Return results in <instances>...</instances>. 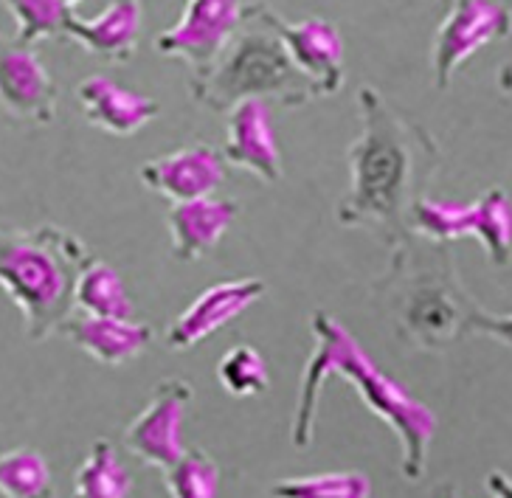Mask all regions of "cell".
Here are the masks:
<instances>
[{
    "label": "cell",
    "instance_id": "obj_26",
    "mask_svg": "<svg viewBox=\"0 0 512 498\" xmlns=\"http://www.w3.org/2000/svg\"><path fill=\"white\" fill-rule=\"evenodd\" d=\"M473 335H487V338H496L501 344L512 347V313L510 316H496V313H487L482 307L476 321H473Z\"/></svg>",
    "mask_w": 512,
    "mask_h": 498
},
{
    "label": "cell",
    "instance_id": "obj_25",
    "mask_svg": "<svg viewBox=\"0 0 512 498\" xmlns=\"http://www.w3.org/2000/svg\"><path fill=\"white\" fill-rule=\"evenodd\" d=\"M217 380L234 397H254L268 389V363L251 344L231 347L217 363Z\"/></svg>",
    "mask_w": 512,
    "mask_h": 498
},
{
    "label": "cell",
    "instance_id": "obj_5",
    "mask_svg": "<svg viewBox=\"0 0 512 498\" xmlns=\"http://www.w3.org/2000/svg\"><path fill=\"white\" fill-rule=\"evenodd\" d=\"M479 304L470 299L453 265L445 254L442 268H425L417 276H406L400 290V330L414 347L437 352L473 335V321L479 316Z\"/></svg>",
    "mask_w": 512,
    "mask_h": 498
},
{
    "label": "cell",
    "instance_id": "obj_6",
    "mask_svg": "<svg viewBox=\"0 0 512 498\" xmlns=\"http://www.w3.org/2000/svg\"><path fill=\"white\" fill-rule=\"evenodd\" d=\"M408 228L422 240L434 245H448L459 237L482 240L484 251L496 268H507L512 262V203L504 189H487L473 203L434 200L420 197L411 214Z\"/></svg>",
    "mask_w": 512,
    "mask_h": 498
},
{
    "label": "cell",
    "instance_id": "obj_8",
    "mask_svg": "<svg viewBox=\"0 0 512 498\" xmlns=\"http://www.w3.org/2000/svg\"><path fill=\"white\" fill-rule=\"evenodd\" d=\"M259 17L271 26L279 40L285 43L287 57L299 68V74L310 82L313 96H335L344 88V60L347 43L335 23L321 17H304L299 23H290L279 12H273L265 0H251Z\"/></svg>",
    "mask_w": 512,
    "mask_h": 498
},
{
    "label": "cell",
    "instance_id": "obj_22",
    "mask_svg": "<svg viewBox=\"0 0 512 498\" xmlns=\"http://www.w3.org/2000/svg\"><path fill=\"white\" fill-rule=\"evenodd\" d=\"M273 498H369L372 482L361 470H332L313 476H290L271 487Z\"/></svg>",
    "mask_w": 512,
    "mask_h": 498
},
{
    "label": "cell",
    "instance_id": "obj_20",
    "mask_svg": "<svg viewBox=\"0 0 512 498\" xmlns=\"http://www.w3.org/2000/svg\"><path fill=\"white\" fill-rule=\"evenodd\" d=\"M133 490L130 470L110 439H96L74 476L71 498H127Z\"/></svg>",
    "mask_w": 512,
    "mask_h": 498
},
{
    "label": "cell",
    "instance_id": "obj_19",
    "mask_svg": "<svg viewBox=\"0 0 512 498\" xmlns=\"http://www.w3.org/2000/svg\"><path fill=\"white\" fill-rule=\"evenodd\" d=\"M74 304L79 313L96 318H133L130 293L121 282L119 271L107 262L91 259L76 279Z\"/></svg>",
    "mask_w": 512,
    "mask_h": 498
},
{
    "label": "cell",
    "instance_id": "obj_1",
    "mask_svg": "<svg viewBox=\"0 0 512 498\" xmlns=\"http://www.w3.org/2000/svg\"><path fill=\"white\" fill-rule=\"evenodd\" d=\"M361 133L349 144V189L335 217L344 228L375 231L392 251L411 242L408 214L428 195L442 164L434 136L408 119L386 96L363 85L358 91Z\"/></svg>",
    "mask_w": 512,
    "mask_h": 498
},
{
    "label": "cell",
    "instance_id": "obj_9",
    "mask_svg": "<svg viewBox=\"0 0 512 498\" xmlns=\"http://www.w3.org/2000/svg\"><path fill=\"white\" fill-rule=\"evenodd\" d=\"M242 6V0H186L181 20L155 37V51L186 62L192 76L209 74L240 31Z\"/></svg>",
    "mask_w": 512,
    "mask_h": 498
},
{
    "label": "cell",
    "instance_id": "obj_12",
    "mask_svg": "<svg viewBox=\"0 0 512 498\" xmlns=\"http://www.w3.org/2000/svg\"><path fill=\"white\" fill-rule=\"evenodd\" d=\"M138 178L150 192L166 197L172 206L189 203L211 197L214 189L226 181V158L217 147L197 141L147 161L138 169Z\"/></svg>",
    "mask_w": 512,
    "mask_h": 498
},
{
    "label": "cell",
    "instance_id": "obj_28",
    "mask_svg": "<svg viewBox=\"0 0 512 498\" xmlns=\"http://www.w3.org/2000/svg\"><path fill=\"white\" fill-rule=\"evenodd\" d=\"M434 498H462V493H459V487L453 482H442L434 490Z\"/></svg>",
    "mask_w": 512,
    "mask_h": 498
},
{
    "label": "cell",
    "instance_id": "obj_21",
    "mask_svg": "<svg viewBox=\"0 0 512 498\" xmlns=\"http://www.w3.org/2000/svg\"><path fill=\"white\" fill-rule=\"evenodd\" d=\"M0 496L54 498V476L46 456L34 448H12L0 453Z\"/></svg>",
    "mask_w": 512,
    "mask_h": 498
},
{
    "label": "cell",
    "instance_id": "obj_17",
    "mask_svg": "<svg viewBox=\"0 0 512 498\" xmlns=\"http://www.w3.org/2000/svg\"><path fill=\"white\" fill-rule=\"evenodd\" d=\"M237 214H240V203L228 197H200L189 203H175L166 214L172 257L178 262L203 259L226 237Z\"/></svg>",
    "mask_w": 512,
    "mask_h": 498
},
{
    "label": "cell",
    "instance_id": "obj_29",
    "mask_svg": "<svg viewBox=\"0 0 512 498\" xmlns=\"http://www.w3.org/2000/svg\"><path fill=\"white\" fill-rule=\"evenodd\" d=\"M498 88L504 93H512V62L501 68V74H498Z\"/></svg>",
    "mask_w": 512,
    "mask_h": 498
},
{
    "label": "cell",
    "instance_id": "obj_3",
    "mask_svg": "<svg viewBox=\"0 0 512 498\" xmlns=\"http://www.w3.org/2000/svg\"><path fill=\"white\" fill-rule=\"evenodd\" d=\"M91 259L68 228L0 226V290L20 310L29 341H46L74 316L76 279Z\"/></svg>",
    "mask_w": 512,
    "mask_h": 498
},
{
    "label": "cell",
    "instance_id": "obj_14",
    "mask_svg": "<svg viewBox=\"0 0 512 498\" xmlns=\"http://www.w3.org/2000/svg\"><path fill=\"white\" fill-rule=\"evenodd\" d=\"M223 158L234 169L254 175L262 183L282 181V152L273 133L271 107L262 99H245L226 113Z\"/></svg>",
    "mask_w": 512,
    "mask_h": 498
},
{
    "label": "cell",
    "instance_id": "obj_24",
    "mask_svg": "<svg viewBox=\"0 0 512 498\" xmlns=\"http://www.w3.org/2000/svg\"><path fill=\"white\" fill-rule=\"evenodd\" d=\"M164 484L169 498H217L220 468L206 451L186 448L181 459L164 470Z\"/></svg>",
    "mask_w": 512,
    "mask_h": 498
},
{
    "label": "cell",
    "instance_id": "obj_11",
    "mask_svg": "<svg viewBox=\"0 0 512 498\" xmlns=\"http://www.w3.org/2000/svg\"><path fill=\"white\" fill-rule=\"evenodd\" d=\"M262 296H265V282L256 276L228 279V282L206 287L195 302L169 324L166 347L178 349V352L195 349L209 335L237 321L245 310H251Z\"/></svg>",
    "mask_w": 512,
    "mask_h": 498
},
{
    "label": "cell",
    "instance_id": "obj_16",
    "mask_svg": "<svg viewBox=\"0 0 512 498\" xmlns=\"http://www.w3.org/2000/svg\"><path fill=\"white\" fill-rule=\"evenodd\" d=\"M141 23V0H110L105 12L96 17H79L71 12L62 37L79 43L93 57H102L107 62H130L138 51Z\"/></svg>",
    "mask_w": 512,
    "mask_h": 498
},
{
    "label": "cell",
    "instance_id": "obj_30",
    "mask_svg": "<svg viewBox=\"0 0 512 498\" xmlns=\"http://www.w3.org/2000/svg\"><path fill=\"white\" fill-rule=\"evenodd\" d=\"M62 3H65V6H68L71 12H76V6H82L85 0H62Z\"/></svg>",
    "mask_w": 512,
    "mask_h": 498
},
{
    "label": "cell",
    "instance_id": "obj_15",
    "mask_svg": "<svg viewBox=\"0 0 512 498\" xmlns=\"http://www.w3.org/2000/svg\"><path fill=\"white\" fill-rule=\"evenodd\" d=\"M76 102L85 121L107 136H133L158 116V102L152 96L130 91L105 74L85 76L76 85Z\"/></svg>",
    "mask_w": 512,
    "mask_h": 498
},
{
    "label": "cell",
    "instance_id": "obj_4",
    "mask_svg": "<svg viewBox=\"0 0 512 498\" xmlns=\"http://www.w3.org/2000/svg\"><path fill=\"white\" fill-rule=\"evenodd\" d=\"M189 93L197 105L228 113L245 99H262L282 107L313 102L310 82L287 57L279 34L259 17L254 3L242 6V26L209 74L189 76Z\"/></svg>",
    "mask_w": 512,
    "mask_h": 498
},
{
    "label": "cell",
    "instance_id": "obj_13",
    "mask_svg": "<svg viewBox=\"0 0 512 498\" xmlns=\"http://www.w3.org/2000/svg\"><path fill=\"white\" fill-rule=\"evenodd\" d=\"M0 107L20 121L57 119V82L43 60L26 46L0 40Z\"/></svg>",
    "mask_w": 512,
    "mask_h": 498
},
{
    "label": "cell",
    "instance_id": "obj_27",
    "mask_svg": "<svg viewBox=\"0 0 512 498\" xmlns=\"http://www.w3.org/2000/svg\"><path fill=\"white\" fill-rule=\"evenodd\" d=\"M484 487L493 498H512V476L504 470H490L484 479Z\"/></svg>",
    "mask_w": 512,
    "mask_h": 498
},
{
    "label": "cell",
    "instance_id": "obj_10",
    "mask_svg": "<svg viewBox=\"0 0 512 498\" xmlns=\"http://www.w3.org/2000/svg\"><path fill=\"white\" fill-rule=\"evenodd\" d=\"M195 400L192 383L183 378H166L155 386L150 403L138 411L124 431L127 451L152 468H172L183 453V423Z\"/></svg>",
    "mask_w": 512,
    "mask_h": 498
},
{
    "label": "cell",
    "instance_id": "obj_18",
    "mask_svg": "<svg viewBox=\"0 0 512 498\" xmlns=\"http://www.w3.org/2000/svg\"><path fill=\"white\" fill-rule=\"evenodd\" d=\"M62 335L102 366H124L150 347L152 327L133 318L71 316L62 324Z\"/></svg>",
    "mask_w": 512,
    "mask_h": 498
},
{
    "label": "cell",
    "instance_id": "obj_7",
    "mask_svg": "<svg viewBox=\"0 0 512 498\" xmlns=\"http://www.w3.org/2000/svg\"><path fill=\"white\" fill-rule=\"evenodd\" d=\"M512 34V9L493 0H453L451 12L439 23L431 48V71L437 91H448L456 71L473 54L507 40Z\"/></svg>",
    "mask_w": 512,
    "mask_h": 498
},
{
    "label": "cell",
    "instance_id": "obj_23",
    "mask_svg": "<svg viewBox=\"0 0 512 498\" xmlns=\"http://www.w3.org/2000/svg\"><path fill=\"white\" fill-rule=\"evenodd\" d=\"M15 17V43L31 48L51 37H62L71 9L62 0H0Z\"/></svg>",
    "mask_w": 512,
    "mask_h": 498
},
{
    "label": "cell",
    "instance_id": "obj_2",
    "mask_svg": "<svg viewBox=\"0 0 512 498\" xmlns=\"http://www.w3.org/2000/svg\"><path fill=\"white\" fill-rule=\"evenodd\" d=\"M310 330L316 338L313 355L304 366L299 380V397L290 420V442L293 448H310L316 439L318 397L321 386L338 375L352 383L363 406L375 414L377 420L389 425L394 437L400 439V470L408 482H420L428 470V451L437 439L439 420L431 408L414 394L406 392L394 378H389L377 366L369 352L355 341V335L330 313H313Z\"/></svg>",
    "mask_w": 512,
    "mask_h": 498
}]
</instances>
